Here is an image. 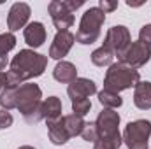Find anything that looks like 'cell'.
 Masks as SVG:
<instances>
[{"instance_id":"cell-11","label":"cell","mask_w":151,"mask_h":149,"mask_svg":"<svg viewBox=\"0 0 151 149\" xmlns=\"http://www.w3.org/2000/svg\"><path fill=\"white\" fill-rule=\"evenodd\" d=\"M76 42V35L72 32H58L53 42H51V47H49V58L53 60H62L63 56H67V53L72 49Z\"/></svg>"},{"instance_id":"cell-10","label":"cell","mask_w":151,"mask_h":149,"mask_svg":"<svg viewBox=\"0 0 151 149\" xmlns=\"http://www.w3.org/2000/svg\"><path fill=\"white\" fill-rule=\"evenodd\" d=\"M30 14H32V11H30L28 4H25V2L12 4L11 11H9V16H7V27H9L11 34L18 32L19 28H25L28 19H30Z\"/></svg>"},{"instance_id":"cell-9","label":"cell","mask_w":151,"mask_h":149,"mask_svg":"<svg viewBox=\"0 0 151 149\" xmlns=\"http://www.w3.org/2000/svg\"><path fill=\"white\" fill-rule=\"evenodd\" d=\"M97 130H99V137H107V135H116L119 133L118 126H119V114L114 109H104L100 111L99 117L95 119Z\"/></svg>"},{"instance_id":"cell-4","label":"cell","mask_w":151,"mask_h":149,"mask_svg":"<svg viewBox=\"0 0 151 149\" xmlns=\"http://www.w3.org/2000/svg\"><path fill=\"white\" fill-rule=\"evenodd\" d=\"M106 21V14L99 9V7H90L84 11L81 23H79V30L76 34V40L79 44H93L100 37V28Z\"/></svg>"},{"instance_id":"cell-6","label":"cell","mask_w":151,"mask_h":149,"mask_svg":"<svg viewBox=\"0 0 151 149\" xmlns=\"http://www.w3.org/2000/svg\"><path fill=\"white\" fill-rule=\"evenodd\" d=\"M151 58V46H146L139 40L130 42L128 47L118 54V63H123L130 69H141L144 67Z\"/></svg>"},{"instance_id":"cell-7","label":"cell","mask_w":151,"mask_h":149,"mask_svg":"<svg viewBox=\"0 0 151 149\" xmlns=\"http://www.w3.org/2000/svg\"><path fill=\"white\" fill-rule=\"evenodd\" d=\"M47 12L53 19V25L58 32H67L74 25V14L69 5L62 0H53L47 5Z\"/></svg>"},{"instance_id":"cell-22","label":"cell","mask_w":151,"mask_h":149,"mask_svg":"<svg viewBox=\"0 0 151 149\" xmlns=\"http://www.w3.org/2000/svg\"><path fill=\"white\" fill-rule=\"evenodd\" d=\"M121 135L116 133V135H107V137H99V140L95 142L93 149H119L121 148Z\"/></svg>"},{"instance_id":"cell-23","label":"cell","mask_w":151,"mask_h":149,"mask_svg":"<svg viewBox=\"0 0 151 149\" xmlns=\"http://www.w3.org/2000/svg\"><path fill=\"white\" fill-rule=\"evenodd\" d=\"M91 109V102L90 98H77V100H72V112L79 117H84Z\"/></svg>"},{"instance_id":"cell-21","label":"cell","mask_w":151,"mask_h":149,"mask_svg":"<svg viewBox=\"0 0 151 149\" xmlns=\"http://www.w3.org/2000/svg\"><path fill=\"white\" fill-rule=\"evenodd\" d=\"M63 125L70 137H77V135H81V132L84 128V119L76 114H69V116H63Z\"/></svg>"},{"instance_id":"cell-5","label":"cell","mask_w":151,"mask_h":149,"mask_svg":"<svg viewBox=\"0 0 151 149\" xmlns=\"http://www.w3.org/2000/svg\"><path fill=\"white\" fill-rule=\"evenodd\" d=\"M151 137V121L137 119L130 121L123 132V142L128 149H150Z\"/></svg>"},{"instance_id":"cell-24","label":"cell","mask_w":151,"mask_h":149,"mask_svg":"<svg viewBox=\"0 0 151 149\" xmlns=\"http://www.w3.org/2000/svg\"><path fill=\"white\" fill-rule=\"evenodd\" d=\"M81 137H83L84 140H88V142H93V144L99 140V130H97L95 121H93V123H84V128H83V132H81Z\"/></svg>"},{"instance_id":"cell-14","label":"cell","mask_w":151,"mask_h":149,"mask_svg":"<svg viewBox=\"0 0 151 149\" xmlns=\"http://www.w3.org/2000/svg\"><path fill=\"white\" fill-rule=\"evenodd\" d=\"M134 104L141 111L151 109V82L150 81H141L135 86L134 91Z\"/></svg>"},{"instance_id":"cell-13","label":"cell","mask_w":151,"mask_h":149,"mask_svg":"<svg viewBox=\"0 0 151 149\" xmlns=\"http://www.w3.org/2000/svg\"><path fill=\"white\" fill-rule=\"evenodd\" d=\"M25 42L30 46V47H40L44 42H46V28L40 21H32L25 27Z\"/></svg>"},{"instance_id":"cell-12","label":"cell","mask_w":151,"mask_h":149,"mask_svg":"<svg viewBox=\"0 0 151 149\" xmlns=\"http://www.w3.org/2000/svg\"><path fill=\"white\" fill-rule=\"evenodd\" d=\"M67 93L70 97V100H77V98H90L91 95L97 93V84L91 79L86 77H77L74 82L69 84Z\"/></svg>"},{"instance_id":"cell-19","label":"cell","mask_w":151,"mask_h":149,"mask_svg":"<svg viewBox=\"0 0 151 149\" xmlns=\"http://www.w3.org/2000/svg\"><path fill=\"white\" fill-rule=\"evenodd\" d=\"M99 102L104 105V109H118L123 105V98L119 97V93L107 91V90H102L99 93Z\"/></svg>"},{"instance_id":"cell-30","label":"cell","mask_w":151,"mask_h":149,"mask_svg":"<svg viewBox=\"0 0 151 149\" xmlns=\"http://www.w3.org/2000/svg\"><path fill=\"white\" fill-rule=\"evenodd\" d=\"M127 5L128 7H141V5H144V2H132V0H128Z\"/></svg>"},{"instance_id":"cell-1","label":"cell","mask_w":151,"mask_h":149,"mask_svg":"<svg viewBox=\"0 0 151 149\" xmlns=\"http://www.w3.org/2000/svg\"><path fill=\"white\" fill-rule=\"evenodd\" d=\"M0 105L4 111L18 109L27 123H39L42 119V91L34 82H25L16 88L5 86L0 93Z\"/></svg>"},{"instance_id":"cell-8","label":"cell","mask_w":151,"mask_h":149,"mask_svg":"<svg viewBox=\"0 0 151 149\" xmlns=\"http://www.w3.org/2000/svg\"><path fill=\"white\" fill-rule=\"evenodd\" d=\"M130 42H132V37H130L128 28L123 27V25H116V27H113V28L107 30L102 46L107 47L114 56H118L119 53H123V51L128 47Z\"/></svg>"},{"instance_id":"cell-20","label":"cell","mask_w":151,"mask_h":149,"mask_svg":"<svg viewBox=\"0 0 151 149\" xmlns=\"http://www.w3.org/2000/svg\"><path fill=\"white\" fill-rule=\"evenodd\" d=\"M113 60H114V54L107 49V47H99L91 53V63L97 65V67H111L113 65Z\"/></svg>"},{"instance_id":"cell-29","label":"cell","mask_w":151,"mask_h":149,"mask_svg":"<svg viewBox=\"0 0 151 149\" xmlns=\"http://www.w3.org/2000/svg\"><path fill=\"white\" fill-rule=\"evenodd\" d=\"M7 86V72H0V93Z\"/></svg>"},{"instance_id":"cell-27","label":"cell","mask_w":151,"mask_h":149,"mask_svg":"<svg viewBox=\"0 0 151 149\" xmlns=\"http://www.w3.org/2000/svg\"><path fill=\"white\" fill-rule=\"evenodd\" d=\"M139 42L146 44V46H151V23L144 25L139 32Z\"/></svg>"},{"instance_id":"cell-17","label":"cell","mask_w":151,"mask_h":149,"mask_svg":"<svg viewBox=\"0 0 151 149\" xmlns=\"http://www.w3.org/2000/svg\"><path fill=\"white\" fill-rule=\"evenodd\" d=\"M60 117H62V100L58 97H47L42 102V119H46V123H51Z\"/></svg>"},{"instance_id":"cell-26","label":"cell","mask_w":151,"mask_h":149,"mask_svg":"<svg viewBox=\"0 0 151 149\" xmlns=\"http://www.w3.org/2000/svg\"><path fill=\"white\" fill-rule=\"evenodd\" d=\"M99 9H100L104 14L113 12V11L118 9V0H100V2H99Z\"/></svg>"},{"instance_id":"cell-25","label":"cell","mask_w":151,"mask_h":149,"mask_svg":"<svg viewBox=\"0 0 151 149\" xmlns=\"http://www.w3.org/2000/svg\"><path fill=\"white\" fill-rule=\"evenodd\" d=\"M12 121H14V117H12V114H11V112L0 109V130L9 128V126L12 125Z\"/></svg>"},{"instance_id":"cell-18","label":"cell","mask_w":151,"mask_h":149,"mask_svg":"<svg viewBox=\"0 0 151 149\" xmlns=\"http://www.w3.org/2000/svg\"><path fill=\"white\" fill-rule=\"evenodd\" d=\"M14 46H16V37H14V34H2L0 35V72L7 67V63H9V58H7V54H9V51L11 49H14Z\"/></svg>"},{"instance_id":"cell-3","label":"cell","mask_w":151,"mask_h":149,"mask_svg":"<svg viewBox=\"0 0 151 149\" xmlns=\"http://www.w3.org/2000/svg\"><path fill=\"white\" fill-rule=\"evenodd\" d=\"M139 82H141V75L135 69H130L123 63H113L104 77V90L119 93L135 88Z\"/></svg>"},{"instance_id":"cell-28","label":"cell","mask_w":151,"mask_h":149,"mask_svg":"<svg viewBox=\"0 0 151 149\" xmlns=\"http://www.w3.org/2000/svg\"><path fill=\"white\" fill-rule=\"evenodd\" d=\"M65 4H67V5H69V9L74 12L76 9H79V7H81L84 2H83V0H77V2H76V0H69V2H65Z\"/></svg>"},{"instance_id":"cell-15","label":"cell","mask_w":151,"mask_h":149,"mask_svg":"<svg viewBox=\"0 0 151 149\" xmlns=\"http://www.w3.org/2000/svg\"><path fill=\"white\" fill-rule=\"evenodd\" d=\"M47 133H49V140L55 146H62V144L69 142L70 135H69V132H67V128L63 125V116L60 119H56V121L47 123Z\"/></svg>"},{"instance_id":"cell-2","label":"cell","mask_w":151,"mask_h":149,"mask_svg":"<svg viewBox=\"0 0 151 149\" xmlns=\"http://www.w3.org/2000/svg\"><path fill=\"white\" fill-rule=\"evenodd\" d=\"M47 65V56L39 54L34 49H21L9 63L7 86H19L25 81L44 74Z\"/></svg>"},{"instance_id":"cell-31","label":"cell","mask_w":151,"mask_h":149,"mask_svg":"<svg viewBox=\"0 0 151 149\" xmlns=\"http://www.w3.org/2000/svg\"><path fill=\"white\" fill-rule=\"evenodd\" d=\"M18 149H35L34 146H21V148H18Z\"/></svg>"},{"instance_id":"cell-16","label":"cell","mask_w":151,"mask_h":149,"mask_svg":"<svg viewBox=\"0 0 151 149\" xmlns=\"http://www.w3.org/2000/svg\"><path fill=\"white\" fill-rule=\"evenodd\" d=\"M53 77L58 81V82H63V84H70L77 79V69H76L74 63L70 62H58L55 70H53Z\"/></svg>"}]
</instances>
